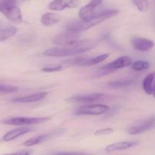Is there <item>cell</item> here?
<instances>
[{"label": "cell", "instance_id": "16", "mask_svg": "<svg viewBox=\"0 0 155 155\" xmlns=\"http://www.w3.org/2000/svg\"><path fill=\"white\" fill-rule=\"evenodd\" d=\"M61 15L58 13H45L41 18V23L46 27H51L61 20Z\"/></svg>", "mask_w": 155, "mask_h": 155}, {"label": "cell", "instance_id": "19", "mask_svg": "<svg viewBox=\"0 0 155 155\" xmlns=\"http://www.w3.org/2000/svg\"><path fill=\"white\" fill-rule=\"evenodd\" d=\"M108 57H109V54H107V53H106V54H100V55L97 56V57L89 59V60H86V59H85L84 61L80 62V63L79 64V65H82V66H85V67L92 66V65H95L101 63V62H102L103 61L106 60Z\"/></svg>", "mask_w": 155, "mask_h": 155}, {"label": "cell", "instance_id": "10", "mask_svg": "<svg viewBox=\"0 0 155 155\" xmlns=\"http://www.w3.org/2000/svg\"><path fill=\"white\" fill-rule=\"evenodd\" d=\"M79 5L78 1L75 0H55L51 1L48 4V8L52 11H62L65 8H76Z\"/></svg>", "mask_w": 155, "mask_h": 155}, {"label": "cell", "instance_id": "1", "mask_svg": "<svg viewBox=\"0 0 155 155\" xmlns=\"http://www.w3.org/2000/svg\"><path fill=\"white\" fill-rule=\"evenodd\" d=\"M96 45V42L92 40L80 39L74 45L64 48H51L45 50L43 54L48 57H67L84 53L92 49Z\"/></svg>", "mask_w": 155, "mask_h": 155}, {"label": "cell", "instance_id": "27", "mask_svg": "<svg viewBox=\"0 0 155 155\" xmlns=\"http://www.w3.org/2000/svg\"><path fill=\"white\" fill-rule=\"evenodd\" d=\"M50 155H89L86 153L83 152H65V151H60V152L52 153Z\"/></svg>", "mask_w": 155, "mask_h": 155}, {"label": "cell", "instance_id": "13", "mask_svg": "<svg viewBox=\"0 0 155 155\" xmlns=\"http://www.w3.org/2000/svg\"><path fill=\"white\" fill-rule=\"evenodd\" d=\"M34 130V129L31 128V127H20V128L15 129L11 131L8 132L4 136H3L2 139L5 142H10V141L14 140V139H17V138L20 137L21 136L26 134V133H29Z\"/></svg>", "mask_w": 155, "mask_h": 155}, {"label": "cell", "instance_id": "14", "mask_svg": "<svg viewBox=\"0 0 155 155\" xmlns=\"http://www.w3.org/2000/svg\"><path fill=\"white\" fill-rule=\"evenodd\" d=\"M48 95V92H39V93L33 94V95H27V96L18 97V98H15L12 100V102L14 103H31L35 102V101H40L43 99L46 95Z\"/></svg>", "mask_w": 155, "mask_h": 155}, {"label": "cell", "instance_id": "11", "mask_svg": "<svg viewBox=\"0 0 155 155\" xmlns=\"http://www.w3.org/2000/svg\"><path fill=\"white\" fill-rule=\"evenodd\" d=\"M132 43L135 49L140 51H149L154 46V43L152 40L142 37L133 38Z\"/></svg>", "mask_w": 155, "mask_h": 155}, {"label": "cell", "instance_id": "25", "mask_svg": "<svg viewBox=\"0 0 155 155\" xmlns=\"http://www.w3.org/2000/svg\"><path fill=\"white\" fill-rule=\"evenodd\" d=\"M63 69V67L60 64L58 65H53V66H48L45 67L42 69V71H44V72H58V71H60Z\"/></svg>", "mask_w": 155, "mask_h": 155}, {"label": "cell", "instance_id": "3", "mask_svg": "<svg viewBox=\"0 0 155 155\" xmlns=\"http://www.w3.org/2000/svg\"><path fill=\"white\" fill-rule=\"evenodd\" d=\"M0 12L11 22L18 24L22 21V13L15 1L12 0L0 1Z\"/></svg>", "mask_w": 155, "mask_h": 155}, {"label": "cell", "instance_id": "21", "mask_svg": "<svg viewBox=\"0 0 155 155\" xmlns=\"http://www.w3.org/2000/svg\"><path fill=\"white\" fill-rule=\"evenodd\" d=\"M133 83V80L130 78L127 79H120V80H117L114 81H111L109 83V86L112 88H120L124 87V86H128Z\"/></svg>", "mask_w": 155, "mask_h": 155}, {"label": "cell", "instance_id": "28", "mask_svg": "<svg viewBox=\"0 0 155 155\" xmlns=\"http://www.w3.org/2000/svg\"><path fill=\"white\" fill-rule=\"evenodd\" d=\"M3 155H31L30 152L26 151H18V152L15 153H11V154H5Z\"/></svg>", "mask_w": 155, "mask_h": 155}, {"label": "cell", "instance_id": "23", "mask_svg": "<svg viewBox=\"0 0 155 155\" xmlns=\"http://www.w3.org/2000/svg\"><path fill=\"white\" fill-rule=\"evenodd\" d=\"M133 3L141 12H146L148 8V2L145 0H134Z\"/></svg>", "mask_w": 155, "mask_h": 155}, {"label": "cell", "instance_id": "6", "mask_svg": "<svg viewBox=\"0 0 155 155\" xmlns=\"http://www.w3.org/2000/svg\"><path fill=\"white\" fill-rule=\"evenodd\" d=\"M109 110L108 106L105 104H92L85 105L76 110L77 115H101L105 114Z\"/></svg>", "mask_w": 155, "mask_h": 155}, {"label": "cell", "instance_id": "17", "mask_svg": "<svg viewBox=\"0 0 155 155\" xmlns=\"http://www.w3.org/2000/svg\"><path fill=\"white\" fill-rule=\"evenodd\" d=\"M18 32V29L14 26L0 27V42L5 41L15 36Z\"/></svg>", "mask_w": 155, "mask_h": 155}, {"label": "cell", "instance_id": "7", "mask_svg": "<svg viewBox=\"0 0 155 155\" xmlns=\"http://www.w3.org/2000/svg\"><path fill=\"white\" fill-rule=\"evenodd\" d=\"M102 3L103 2L101 0H94V1L90 2L80 9L79 16L83 21H87V20L90 19L91 18H92L94 15L98 13V12H97L96 10Z\"/></svg>", "mask_w": 155, "mask_h": 155}, {"label": "cell", "instance_id": "5", "mask_svg": "<svg viewBox=\"0 0 155 155\" xmlns=\"http://www.w3.org/2000/svg\"><path fill=\"white\" fill-rule=\"evenodd\" d=\"M49 120V117H14L2 121L4 124L12 126L36 125L42 124Z\"/></svg>", "mask_w": 155, "mask_h": 155}, {"label": "cell", "instance_id": "20", "mask_svg": "<svg viewBox=\"0 0 155 155\" xmlns=\"http://www.w3.org/2000/svg\"><path fill=\"white\" fill-rule=\"evenodd\" d=\"M154 81V73L149 74L145 78L143 81V89L148 95H152L153 92V85Z\"/></svg>", "mask_w": 155, "mask_h": 155}, {"label": "cell", "instance_id": "4", "mask_svg": "<svg viewBox=\"0 0 155 155\" xmlns=\"http://www.w3.org/2000/svg\"><path fill=\"white\" fill-rule=\"evenodd\" d=\"M80 36H81L80 33L66 30L61 34L54 36L52 39V42L55 44L64 45L65 47L71 46L77 41L80 40Z\"/></svg>", "mask_w": 155, "mask_h": 155}, {"label": "cell", "instance_id": "26", "mask_svg": "<svg viewBox=\"0 0 155 155\" xmlns=\"http://www.w3.org/2000/svg\"><path fill=\"white\" fill-rule=\"evenodd\" d=\"M114 130L111 128H105L101 129V130H98L95 132V136H107L111 133H113Z\"/></svg>", "mask_w": 155, "mask_h": 155}, {"label": "cell", "instance_id": "22", "mask_svg": "<svg viewBox=\"0 0 155 155\" xmlns=\"http://www.w3.org/2000/svg\"><path fill=\"white\" fill-rule=\"evenodd\" d=\"M149 68V63L148 61H136L134 63L132 64V68L136 71H145Z\"/></svg>", "mask_w": 155, "mask_h": 155}, {"label": "cell", "instance_id": "29", "mask_svg": "<svg viewBox=\"0 0 155 155\" xmlns=\"http://www.w3.org/2000/svg\"><path fill=\"white\" fill-rule=\"evenodd\" d=\"M154 85H153L152 95H153V96H154L155 98V72H154Z\"/></svg>", "mask_w": 155, "mask_h": 155}, {"label": "cell", "instance_id": "12", "mask_svg": "<svg viewBox=\"0 0 155 155\" xmlns=\"http://www.w3.org/2000/svg\"><path fill=\"white\" fill-rule=\"evenodd\" d=\"M107 95L105 94L101 93H95L89 94V95H78V96H74L70 98V101L73 102H81V103H88V102H94V101H99L103 99Z\"/></svg>", "mask_w": 155, "mask_h": 155}, {"label": "cell", "instance_id": "18", "mask_svg": "<svg viewBox=\"0 0 155 155\" xmlns=\"http://www.w3.org/2000/svg\"><path fill=\"white\" fill-rule=\"evenodd\" d=\"M55 133H48V134H43V135H41V136H36V137L31 138V139L26 141V142L24 143V145H25V146H33V145H37V144H39L41 143V142H45V141H46L47 139H49L50 137L54 136Z\"/></svg>", "mask_w": 155, "mask_h": 155}, {"label": "cell", "instance_id": "15", "mask_svg": "<svg viewBox=\"0 0 155 155\" xmlns=\"http://www.w3.org/2000/svg\"><path fill=\"white\" fill-rule=\"evenodd\" d=\"M138 142H120L113 143L111 145H107L105 148V151L107 153L114 152L117 151H122V150H127L133 147L138 145Z\"/></svg>", "mask_w": 155, "mask_h": 155}, {"label": "cell", "instance_id": "8", "mask_svg": "<svg viewBox=\"0 0 155 155\" xmlns=\"http://www.w3.org/2000/svg\"><path fill=\"white\" fill-rule=\"evenodd\" d=\"M132 65V60L128 56H123L116 59L114 61L104 65L101 67V70L106 71V72H113L116 70L122 69V68H127V67Z\"/></svg>", "mask_w": 155, "mask_h": 155}, {"label": "cell", "instance_id": "9", "mask_svg": "<svg viewBox=\"0 0 155 155\" xmlns=\"http://www.w3.org/2000/svg\"><path fill=\"white\" fill-rule=\"evenodd\" d=\"M155 127V117H151L147 120L141 121L136 125L130 127L128 132L131 135H138L148 131Z\"/></svg>", "mask_w": 155, "mask_h": 155}, {"label": "cell", "instance_id": "24", "mask_svg": "<svg viewBox=\"0 0 155 155\" xmlns=\"http://www.w3.org/2000/svg\"><path fill=\"white\" fill-rule=\"evenodd\" d=\"M18 88L16 86H10V85H4L0 84V92L3 93H11V92H15L18 91Z\"/></svg>", "mask_w": 155, "mask_h": 155}, {"label": "cell", "instance_id": "2", "mask_svg": "<svg viewBox=\"0 0 155 155\" xmlns=\"http://www.w3.org/2000/svg\"><path fill=\"white\" fill-rule=\"evenodd\" d=\"M118 14V11L117 10H106L102 12H98L96 15H94L92 18L87 21H78L71 23L68 25L66 30H72V31L81 33L82 31H85L86 30L92 28L95 26L98 25L100 23L115 16Z\"/></svg>", "mask_w": 155, "mask_h": 155}]
</instances>
